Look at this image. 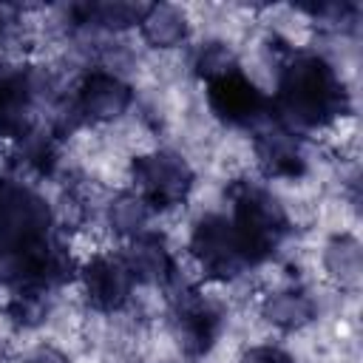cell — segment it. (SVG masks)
<instances>
[{
  "mask_svg": "<svg viewBox=\"0 0 363 363\" xmlns=\"http://www.w3.org/2000/svg\"><path fill=\"white\" fill-rule=\"evenodd\" d=\"M255 156L267 179H298L306 173L298 133L275 122V116L255 128Z\"/></svg>",
  "mask_w": 363,
  "mask_h": 363,
  "instance_id": "cell-9",
  "label": "cell"
},
{
  "mask_svg": "<svg viewBox=\"0 0 363 363\" xmlns=\"http://www.w3.org/2000/svg\"><path fill=\"white\" fill-rule=\"evenodd\" d=\"M48 292L51 289H45V286H20V289H14V295L6 303L9 320L23 326V329L40 326L51 312V295Z\"/></svg>",
  "mask_w": 363,
  "mask_h": 363,
  "instance_id": "cell-17",
  "label": "cell"
},
{
  "mask_svg": "<svg viewBox=\"0 0 363 363\" xmlns=\"http://www.w3.org/2000/svg\"><path fill=\"white\" fill-rule=\"evenodd\" d=\"M261 318L284 332H295L315 318V301L295 286L275 289L261 301Z\"/></svg>",
  "mask_w": 363,
  "mask_h": 363,
  "instance_id": "cell-12",
  "label": "cell"
},
{
  "mask_svg": "<svg viewBox=\"0 0 363 363\" xmlns=\"http://www.w3.org/2000/svg\"><path fill=\"white\" fill-rule=\"evenodd\" d=\"M130 176L136 184L133 193H139L150 210H170L182 204L196 182L193 167L176 150H153L136 156L130 162Z\"/></svg>",
  "mask_w": 363,
  "mask_h": 363,
  "instance_id": "cell-3",
  "label": "cell"
},
{
  "mask_svg": "<svg viewBox=\"0 0 363 363\" xmlns=\"http://www.w3.org/2000/svg\"><path fill=\"white\" fill-rule=\"evenodd\" d=\"M238 363H292V357L281 349V346H269V343H261V346H250Z\"/></svg>",
  "mask_w": 363,
  "mask_h": 363,
  "instance_id": "cell-19",
  "label": "cell"
},
{
  "mask_svg": "<svg viewBox=\"0 0 363 363\" xmlns=\"http://www.w3.org/2000/svg\"><path fill=\"white\" fill-rule=\"evenodd\" d=\"M150 207L147 201L133 193V190H125V193H116L108 204V227L116 233V235H125V238H133L139 233H145V224L150 218Z\"/></svg>",
  "mask_w": 363,
  "mask_h": 363,
  "instance_id": "cell-16",
  "label": "cell"
},
{
  "mask_svg": "<svg viewBox=\"0 0 363 363\" xmlns=\"http://www.w3.org/2000/svg\"><path fill=\"white\" fill-rule=\"evenodd\" d=\"M221 329V309L199 295L196 289H182L173 303V332L187 357H201L213 349Z\"/></svg>",
  "mask_w": 363,
  "mask_h": 363,
  "instance_id": "cell-6",
  "label": "cell"
},
{
  "mask_svg": "<svg viewBox=\"0 0 363 363\" xmlns=\"http://www.w3.org/2000/svg\"><path fill=\"white\" fill-rule=\"evenodd\" d=\"M79 281L88 303L99 312H119L136 286L122 255H94L79 269Z\"/></svg>",
  "mask_w": 363,
  "mask_h": 363,
  "instance_id": "cell-8",
  "label": "cell"
},
{
  "mask_svg": "<svg viewBox=\"0 0 363 363\" xmlns=\"http://www.w3.org/2000/svg\"><path fill=\"white\" fill-rule=\"evenodd\" d=\"M9 190H11V182H6V179L0 176V207H3V201H6V196H9Z\"/></svg>",
  "mask_w": 363,
  "mask_h": 363,
  "instance_id": "cell-22",
  "label": "cell"
},
{
  "mask_svg": "<svg viewBox=\"0 0 363 363\" xmlns=\"http://www.w3.org/2000/svg\"><path fill=\"white\" fill-rule=\"evenodd\" d=\"M122 261L133 278V284L147 286H167L176 281V261L156 233H139L128 238V247L122 250Z\"/></svg>",
  "mask_w": 363,
  "mask_h": 363,
  "instance_id": "cell-10",
  "label": "cell"
},
{
  "mask_svg": "<svg viewBox=\"0 0 363 363\" xmlns=\"http://www.w3.org/2000/svg\"><path fill=\"white\" fill-rule=\"evenodd\" d=\"M227 196L233 201V227L252 261L261 264L264 258H269L278 244L284 241V235L289 233V218L284 204L261 184L255 182H233L227 187Z\"/></svg>",
  "mask_w": 363,
  "mask_h": 363,
  "instance_id": "cell-2",
  "label": "cell"
},
{
  "mask_svg": "<svg viewBox=\"0 0 363 363\" xmlns=\"http://www.w3.org/2000/svg\"><path fill=\"white\" fill-rule=\"evenodd\" d=\"M323 267L340 286L354 289L360 284V269H363V250H360L357 238H352V235L329 238L326 252H323Z\"/></svg>",
  "mask_w": 363,
  "mask_h": 363,
  "instance_id": "cell-15",
  "label": "cell"
},
{
  "mask_svg": "<svg viewBox=\"0 0 363 363\" xmlns=\"http://www.w3.org/2000/svg\"><path fill=\"white\" fill-rule=\"evenodd\" d=\"M20 28V9L11 3H0V43H9Z\"/></svg>",
  "mask_w": 363,
  "mask_h": 363,
  "instance_id": "cell-20",
  "label": "cell"
},
{
  "mask_svg": "<svg viewBox=\"0 0 363 363\" xmlns=\"http://www.w3.org/2000/svg\"><path fill=\"white\" fill-rule=\"evenodd\" d=\"M133 102V88L113 71H88L77 85L74 105L82 122H113Z\"/></svg>",
  "mask_w": 363,
  "mask_h": 363,
  "instance_id": "cell-7",
  "label": "cell"
},
{
  "mask_svg": "<svg viewBox=\"0 0 363 363\" xmlns=\"http://www.w3.org/2000/svg\"><path fill=\"white\" fill-rule=\"evenodd\" d=\"M14 159L23 170L48 176L57 164V136L43 128L26 130L20 139H14Z\"/></svg>",
  "mask_w": 363,
  "mask_h": 363,
  "instance_id": "cell-14",
  "label": "cell"
},
{
  "mask_svg": "<svg viewBox=\"0 0 363 363\" xmlns=\"http://www.w3.org/2000/svg\"><path fill=\"white\" fill-rule=\"evenodd\" d=\"M147 3H125V0H105V3H82L74 6V17L82 26H96L108 31H122L139 26Z\"/></svg>",
  "mask_w": 363,
  "mask_h": 363,
  "instance_id": "cell-13",
  "label": "cell"
},
{
  "mask_svg": "<svg viewBox=\"0 0 363 363\" xmlns=\"http://www.w3.org/2000/svg\"><path fill=\"white\" fill-rule=\"evenodd\" d=\"M28 363H71V357H68L62 349H57V346H51V343H43V346H37V349L28 354Z\"/></svg>",
  "mask_w": 363,
  "mask_h": 363,
  "instance_id": "cell-21",
  "label": "cell"
},
{
  "mask_svg": "<svg viewBox=\"0 0 363 363\" xmlns=\"http://www.w3.org/2000/svg\"><path fill=\"white\" fill-rule=\"evenodd\" d=\"M272 116L292 133L326 128L352 108L337 71L315 51H286L278 68V91L269 99Z\"/></svg>",
  "mask_w": 363,
  "mask_h": 363,
  "instance_id": "cell-1",
  "label": "cell"
},
{
  "mask_svg": "<svg viewBox=\"0 0 363 363\" xmlns=\"http://www.w3.org/2000/svg\"><path fill=\"white\" fill-rule=\"evenodd\" d=\"M190 252L201 264L204 275L216 281L238 278L252 267L233 221L218 213H207L193 224L190 233Z\"/></svg>",
  "mask_w": 363,
  "mask_h": 363,
  "instance_id": "cell-4",
  "label": "cell"
},
{
  "mask_svg": "<svg viewBox=\"0 0 363 363\" xmlns=\"http://www.w3.org/2000/svg\"><path fill=\"white\" fill-rule=\"evenodd\" d=\"M193 71L204 82H216L233 71H238V57L224 40H207L199 45L193 57Z\"/></svg>",
  "mask_w": 363,
  "mask_h": 363,
  "instance_id": "cell-18",
  "label": "cell"
},
{
  "mask_svg": "<svg viewBox=\"0 0 363 363\" xmlns=\"http://www.w3.org/2000/svg\"><path fill=\"white\" fill-rule=\"evenodd\" d=\"M139 34L153 48H176L190 37V23L173 3H147L139 20Z\"/></svg>",
  "mask_w": 363,
  "mask_h": 363,
  "instance_id": "cell-11",
  "label": "cell"
},
{
  "mask_svg": "<svg viewBox=\"0 0 363 363\" xmlns=\"http://www.w3.org/2000/svg\"><path fill=\"white\" fill-rule=\"evenodd\" d=\"M207 105L221 122H227L233 128L255 130L272 119L269 96H264L258 91V85L241 74V68L216 82H207Z\"/></svg>",
  "mask_w": 363,
  "mask_h": 363,
  "instance_id": "cell-5",
  "label": "cell"
}]
</instances>
